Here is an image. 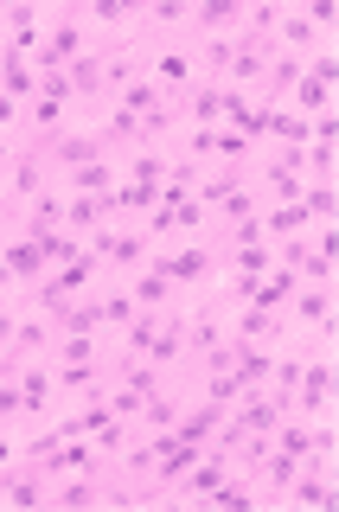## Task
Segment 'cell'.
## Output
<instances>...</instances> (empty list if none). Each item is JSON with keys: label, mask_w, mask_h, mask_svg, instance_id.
I'll use <instances>...</instances> for the list:
<instances>
[{"label": "cell", "mask_w": 339, "mask_h": 512, "mask_svg": "<svg viewBox=\"0 0 339 512\" xmlns=\"http://www.w3.org/2000/svg\"><path fill=\"white\" fill-rule=\"evenodd\" d=\"M301 205H308V218H314V224H333V212H339V186H333V180H308Z\"/></svg>", "instance_id": "23"}, {"label": "cell", "mask_w": 339, "mask_h": 512, "mask_svg": "<svg viewBox=\"0 0 339 512\" xmlns=\"http://www.w3.org/2000/svg\"><path fill=\"white\" fill-rule=\"evenodd\" d=\"M122 282H128V295H135V308H180V288L160 276L154 263H141L135 276H122Z\"/></svg>", "instance_id": "16"}, {"label": "cell", "mask_w": 339, "mask_h": 512, "mask_svg": "<svg viewBox=\"0 0 339 512\" xmlns=\"http://www.w3.org/2000/svg\"><path fill=\"white\" fill-rule=\"evenodd\" d=\"M45 493H52V474L32 468V461H7L0 468V506H45Z\"/></svg>", "instance_id": "7"}, {"label": "cell", "mask_w": 339, "mask_h": 512, "mask_svg": "<svg viewBox=\"0 0 339 512\" xmlns=\"http://www.w3.org/2000/svg\"><path fill=\"white\" fill-rule=\"evenodd\" d=\"M167 167H173L167 148H135V154H122V180H135V186H160V180H167Z\"/></svg>", "instance_id": "19"}, {"label": "cell", "mask_w": 339, "mask_h": 512, "mask_svg": "<svg viewBox=\"0 0 339 512\" xmlns=\"http://www.w3.org/2000/svg\"><path fill=\"white\" fill-rule=\"evenodd\" d=\"M0 96H13V103H32V96H39V71H32V58L13 52V45H0Z\"/></svg>", "instance_id": "15"}, {"label": "cell", "mask_w": 339, "mask_h": 512, "mask_svg": "<svg viewBox=\"0 0 339 512\" xmlns=\"http://www.w3.org/2000/svg\"><path fill=\"white\" fill-rule=\"evenodd\" d=\"M96 224H109V192H103V199H90V192H64V231L90 237Z\"/></svg>", "instance_id": "18"}, {"label": "cell", "mask_w": 339, "mask_h": 512, "mask_svg": "<svg viewBox=\"0 0 339 512\" xmlns=\"http://www.w3.org/2000/svg\"><path fill=\"white\" fill-rule=\"evenodd\" d=\"M45 186H52V160H45V148H39V141H13L7 167H0V199H7V205H32Z\"/></svg>", "instance_id": "2"}, {"label": "cell", "mask_w": 339, "mask_h": 512, "mask_svg": "<svg viewBox=\"0 0 339 512\" xmlns=\"http://www.w3.org/2000/svg\"><path fill=\"white\" fill-rule=\"evenodd\" d=\"M295 474H301V455L269 448L263 468H256V500H263V506H282V493H288V480H295Z\"/></svg>", "instance_id": "13"}, {"label": "cell", "mask_w": 339, "mask_h": 512, "mask_svg": "<svg viewBox=\"0 0 339 512\" xmlns=\"http://www.w3.org/2000/svg\"><path fill=\"white\" fill-rule=\"evenodd\" d=\"M90 442H96V455L103 461H116L128 442H135V423H128V416H103V423L90 429Z\"/></svg>", "instance_id": "20"}, {"label": "cell", "mask_w": 339, "mask_h": 512, "mask_svg": "<svg viewBox=\"0 0 339 512\" xmlns=\"http://www.w3.org/2000/svg\"><path fill=\"white\" fill-rule=\"evenodd\" d=\"M160 103H173V96H160V84H154V77H148V71H141V77H135V84H128V90L116 96V109H128V116H135V122H141V116H148V109H160Z\"/></svg>", "instance_id": "21"}, {"label": "cell", "mask_w": 339, "mask_h": 512, "mask_svg": "<svg viewBox=\"0 0 339 512\" xmlns=\"http://www.w3.org/2000/svg\"><path fill=\"white\" fill-rule=\"evenodd\" d=\"M7 461H20V429L0 423V468H7Z\"/></svg>", "instance_id": "25"}, {"label": "cell", "mask_w": 339, "mask_h": 512, "mask_svg": "<svg viewBox=\"0 0 339 512\" xmlns=\"http://www.w3.org/2000/svg\"><path fill=\"white\" fill-rule=\"evenodd\" d=\"M333 282H301L295 295H288V308H282V327L288 333H301L308 346H333Z\"/></svg>", "instance_id": "1"}, {"label": "cell", "mask_w": 339, "mask_h": 512, "mask_svg": "<svg viewBox=\"0 0 339 512\" xmlns=\"http://www.w3.org/2000/svg\"><path fill=\"white\" fill-rule=\"evenodd\" d=\"M333 346H308V365H301L295 378V397H288V416H308V423H320V416H333Z\"/></svg>", "instance_id": "3"}, {"label": "cell", "mask_w": 339, "mask_h": 512, "mask_svg": "<svg viewBox=\"0 0 339 512\" xmlns=\"http://www.w3.org/2000/svg\"><path fill=\"white\" fill-rule=\"evenodd\" d=\"M148 77L160 84V96H180L192 90V84H205L199 77V58H192V39H160V45H148Z\"/></svg>", "instance_id": "4"}, {"label": "cell", "mask_w": 339, "mask_h": 512, "mask_svg": "<svg viewBox=\"0 0 339 512\" xmlns=\"http://www.w3.org/2000/svg\"><path fill=\"white\" fill-rule=\"evenodd\" d=\"M0 269H7V276H13V288H20V295H26L32 282H45V269H52V263H45V256H39V244H32V237L7 231V244H0Z\"/></svg>", "instance_id": "9"}, {"label": "cell", "mask_w": 339, "mask_h": 512, "mask_svg": "<svg viewBox=\"0 0 339 512\" xmlns=\"http://www.w3.org/2000/svg\"><path fill=\"white\" fill-rule=\"evenodd\" d=\"M26 122V103H13V96H0V135H20Z\"/></svg>", "instance_id": "24"}, {"label": "cell", "mask_w": 339, "mask_h": 512, "mask_svg": "<svg viewBox=\"0 0 339 512\" xmlns=\"http://www.w3.org/2000/svg\"><path fill=\"white\" fill-rule=\"evenodd\" d=\"M7 154H13V135H0V167H7Z\"/></svg>", "instance_id": "26"}, {"label": "cell", "mask_w": 339, "mask_h": 512, "mask_svg": "<svg viewBox=\"0 0 339 512\" xmlns=\"http://www.w3.org/2000/svg\"><path fill=\"white\" fill-rule=\"evenodd\" d=\"M52 186H58V192H90V199H103V192H116V186H122V160H116V154H103V160H84V167L58 173Z\"/></svg>", "instance_id": "10"}, {"label": "cell", "mask_w": 339, "mask_h": 512, "mask_svg": "<svg viewBox=\"0 0 339 512\" xmlns=\"http://www.w3.org/2000/svg\"><path fill=\"white\" fill-rule=\"evenodd\" d=\"M0 39H7V26H0Z\"/></svg>", "instance_id": "27"}, {"label": "cell", "mask_w": 339, "mask_h": 512, "mask_svg": "<svg viewBox=\"0 0 339 512\" xmlns=\"http://www.w3.org/2000/svg\"><path fill=\"white\" fill-rule=\"evenodd\" d=\"M282 506H295V512H327V506H333V461H301V474L288 480Z\"/></svg>", "instance_id": "6"}, {"label": "cell", "mask_w": 339, "mask_h": 512, "mask_svg": "<svg viewBox=\"0 0 339 512\" xmlns=\"http://www.w3.org/2000/svg\"><path fill=\"white\" fill-rule=\"evenodd\" d=\"M282 308H231V340H250V346H276L282 340Z\"/></svg>", "instance_id": "12"}, {"label": "cell", "mask_w": 339, "mask_h": 512, "mask_svg": "<svg viewBox=\"0 0 339 512\" xmlns=\"http://www.w3.org/2000/svg\"><path fill=\"white\" fill-rule=\"evenodd\" d=\"M7 352H13V359H45V352H52V320H45L39 308H26V301H20V327H13Z\"/></svg>", "instance_id": "14"}, {"label": "cell", "mask_w": 339, "mask_h": 512, "mask_svg": "<svg viewBox=\"0 0 339 512\" xmlns=\"http://www.w3.org/2000/svg\"><path fill=\"white\" fill-rule=\"evenodd\" d=\"M32 244H39V256H45V263H52V269L90 250V244H84V237H77V231H39V237H32Z\"/></svg>", "instance_id": "22"}, {"label": "cell", "mask_w": 339, "mask_h": 512, "mask_svg": "<svg viewBox=\"0 0 339 512\" xmlns=\"http://www.w3.org/2000/svg\"><path fill=\"white\" fill-rule=\"evenodd\" d=\"M148 256H154V237L141 231V224H122L116 244H109V256H103V276H135Z\"/></svg>", "instance_id": "11"}, {"label": "cell", "mask_w": 339, "mask_h": 512, "mask_svg": "<svg viewBox=\"0 0 339 512\" xmlns=\"http://www.w3.org/2000/svg\"><path fill=\"white\" fill-rule=\"evenodd\" d=\"M103 487H109V468H90V474H58L45 506L52 512H77V506H103Z\"/></svg>", "instance_id": "8"}, {"label": "cell", "mask_w": 339, "mask_h": 512, "mask_svg": "<svg viewBox=\"0 0 339 512\" xmlns=\"http://www.w3.org/2000/svg\"><path fill=\"white\" fill-rule=\"evenodd\" d=\"M244 26V0H212V7H192V32L186 39H218V32Z\"/></svg>", "instance_id": "17"}, {"label": "cell", "mask_w": 339, "mask_h": 512, "mask_svg": "<svg viewBox=\"0 0 339 512\" xmlns=\"http://www.w3.org/2000/svg\"><path fill=\"white\" fill-rule=\"evenodd\" d=\"M109 148H103V135L96 128H84V122H71L64 135H52L45 141V160H52V180L58 173H71V167H84V160H103Z\"/></svg>", "instance_id": "5"}]
</instances>
